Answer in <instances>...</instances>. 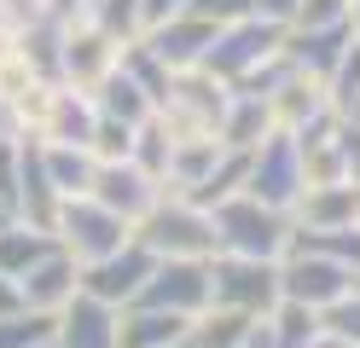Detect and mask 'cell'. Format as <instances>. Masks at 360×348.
Instances as JSON below:
<instances>
[{"instance_id": "cell-1", "label": "cell", "mask_w": 360, "mask_h": 348, "mask_svg": "<svg viewBox=\"0 0 360 348\" xmlns=\"http://www.w3.org/2000/svg\"><path fill=\"white\" fill-rule=\"evenodd\" d=\"M134 238H140L157 262H180V255H198V262H210L221 255V232H215V215L210 209H198L192 198L180 192H163L140 221H134Z\"/></svg>"}, {"instance_id": "cell-2", "label": "cell", "mask_w": 360, "mask_h": 348, "mask_svg": "<svg viewBox=\"0 0 360 348\" xmlns=\"http://www.w3.org/2000/svg\"><path fill=\"white\" fill-rule=\"evenodd\" d=\"M210 215H215V232H221V250L262 255V262H279V255L290 250V226H297V221H290V209H274V203H262L250 192L215 203Z\"/></svg>"}, {"instance_id": "cell-3", "label": "cell", "mask_w": 360, "mask_h": 348, "mask_svg": "<svg viewBox=\"0 0 360 348\" xmlns=\"http://www.w3.org/2000/svg\"><path fill=\"white\" fill-rule=\"evenodd\" d=\"M285 35H290V23L267 18V12H250V18H238V23H221V35H215V46H210L204 64L238 87L244 76H256L262 64H274L285 53Z\"/></svg>"}, {"instance_id": "cell-4", "label": "cell", "mask_w": 360, "mask_h": 348, "mask_svg": "<svg viewBox=\"0 0 360 348\" xmlns=\"http://www.w3.org/2000/svg\"><path fill=\"white\" fill-rule=\"evenodd\" d=\"M53 232H58V244L87 267V262H105V255H117V250L134 238V221H122L117 209H105L94 192H82V198H64V203H58Z\"/></svg>"}, {"instance_id": "cell-5", "label": "cell", "mask_w": 360, "mask_h": 348, "mask_svg": "<svg viewBox=\"0 0 360 348\" xmlns=\"http://www.w3.org/2000/svg\"><path fill=\"white\" fill-rule=\"evenodd\" d=\"M210 273H215V302L221 308H244V314H256L267 319L279 308V262H262V255H233V250H221L210 255Z\"/></svg>"}, {"instance_id": "cell-6", "label": "cell", "mask_w": 360, "mask_h": 348, "mask_svg": "<svg viewBox=\"0 0 360 348\" xmlns=\"http://www.w3.org/2000/svg\"><path fill=\"white\" fill-rule=\"evenodd\" d=\"M279 290L290 302H302V308L326 314L337 296L354 290V267L331 262V255H320V250H285L279 255Z\"/></svg>"}, {"instance_id": "cell-7", "label": "cell", "mask_w": 360, "mask_h": 348, "mask_svg": "<svg viewBox=\"0 0 360 348\" xmlns=\"http://www.w3.org/2000/svg\"><path fill=\"white\" fill-rule=\"evenodd\" d=\"M302 146H297V134H267L262 146L250 151V186L244 192L262 198V203H274V209H290L302 198Z\"/></svg>"}, {"instance_id": "cell-8", "label": "cell", "mask_w": 360, "mask_h": 348, "mask_svg": "<svg viewBox=\"0 0 360 348\" xmlns=\"http://www.w3.org/2000/svg\"><path fill=\"white\" fill-rule=\"evenodd\" d=\"M267 116H274L279 134H302V128H314V122H326V116H337L331 82L314 76V70H297V64H290L285 76L267 87Z\"/></svg>"}, {"instance_id": "cell-9", "label": "cell", "mask_w": 360, "mask_h": 348, "mask_svg": "<svg viewBox=\"0 0 360 348\" xmlns=\"http://www.w3.org/2000/svg\"><path fill=\"white\" fill-rule=\"evenodd\" d=\"M122 64V41L117 35H105L94 18H76V23H64V58H58V82H70L82 93H94L110 70Z\"/></svg>"}, {"instance_id": "cell-10", "label": "cell", "mask_w": 360, "mask_h": 348, "mask_svg": "<svg viewBox=\"0 0 360 348\" xmlns=\"http://www.w3.org/2000/svg\"><path fill=\"white\" fill-rule=\"evenodd\" d=\"M146 308H169V314H204L215 302V273L210 262H198V255H180V262H157V273L146 278L140 290Z\"/></svg>"}, {"instance_id": "cell-11", "label": "cell", "mask_w": 360, "mask_h": 348, "mask_svg": "<svg viewBox=\"0 0 360 348\" xmlns=\"http://www.w3.org/2000/svg\"><path fill=\"white\" fill-rule=\"evenodd\" d=\"M151 273H157V255H151L140 238H128L117 255L82 267V290L99 296V302H110V308H128V302H140V290H146Z\"/></svg>"}, {"instance_id": "cell-12", "label": "cell", "mask_w": 360, "mask_h": 348, "mask_svg": "<svg viewBox=\"0 0 360 348\" xmlns=\"http://www.w3.org/2000/svg\"><path fill=\"white\" fill-rule=\"evenodd\" d=\"M18 285H24V308H35V314H64V308L82 296V262L58 244V250L41 255Z\"/></svg>"}, {"instance_id": "cell-13", "label": "cell", "mask_w": 360, "mask_h": 348, "mask_svg": "<svg viewBox=\"0 0 360 348\" xmlns=\"http://www.w3.org/2000/svg\"><path fill=\"white\" fill-rule=\"evenodd\" d=\"M215 35H221V23L198 18V12H180V18H169V23H157V30L146 35V46H151V53L163 58L169 70H192V64L210 58Z\"/></svg>"}, {"instance_id": "cell-14", "label": "cell", "mask_w": 360, "mask_h": 348, "mask_svg": "<svg viewBox=\"0 0 360 348\" xmlns=\"http://www.w3.org/2000/svg\"><path fill=\"white\" fill-rule=\"evenodd\" d=\"M94 198H99L105 209H117L122 221H140L146 209L163 198V186H157V180L140 169V162L128 157V162H99V174H94Z\"/></svg>"}, {"instance_id": "cell-15", "label": "cell", "mask_w": 360, "mask_h": 348, "mask_svg": "<svg viewBox=\"0 0 360 348\" xmlns=\"http://www.w3.org/2000/svg\"><path fill=\"white\" fill-rule=\"evenodd\" d=\"M117 325H122V308H110V302L82 290L70 308L58 314V342L64 348H122Z\"/></svg>"}, {"instance_id": "cell-16", "label": "cell", "mask_w": 360, "mask_h": 348, "mask_svg": "<svg viewBox=\"0 0 360 348\" xmlns=\"http://www.w3.org/2000/svg\"><path fill=\"white\" fill-rule=\"evenodd\" d=\"M354 209H360V186L354 180L302 186V198L290 203V221L308 226V232H326V226H354Z\"/></svg>"}, {"instance_id": "cell-17", "label": "cell", "mask_w": 360, "mask_h": 348, "mask_svg": "<svg viewBox=\"0 0 360 348\" xmlns=\"http://www.w3.org/2000/svg\"><path fill=\"white\" fill-rule=\"evenodd\" d=\"M94 128H99V105L94 93H82L70 82H58V99H53V116H47V134L41 146H87L94 151Z\"/></svg>"}, {"instance_id": "cell-18", "label": "cell", "mask_w": 360, "mask_h": 348, "mask_svg": "<svg viewBox=\"0 0 360 348\" xmlns=\"http://www.w3.org/2000/svg\"><path fill=\"white\" fill-rule=\"evenodd\" d=\"M349 41H354V23H326V30H290V35H285V58L297 64V70H314V76H326V82H331V70L343 64Z\"/></svg>"}, {"instance_id": "cell-19", "label": "cell", "mask_w": 360, "mask_h": 348, "mask_svg": "<svg viewBox=\"0 0 360 348\" xmlns=\"http://www.w3.org/2000/svg\"><path fill=\"white\" fill-rule=\"evenodd\" d=\"M250 331H256V314L210 302L204 314L186 319V337H180V348H244V342H250Z\"/></svg>"}, {"instance_id": "cell-20", "label": "cell", "mask_w": 360, "mask_h": 348, "mask_svg": "<svg viewBox=\"0 0 360 348\" xmlns=\"http://www.w3.org/2000/svg\"><path fill=\"white\" fill-rule=\"evenodd\" d=\"M117 337H122V348H180V337H186V314L128 302V308H122V325H117Z\"/></svg>"}, {"instance_id": "cell-21", "label": "cell", "mask_w": 360, "mask_h": 348, "mask_svg": "<svg viewBox=\"0 0 360 348\" xmlns=\"http://www.w3.org/2000/svg\"><path fill=\"white\" fill-rule=\"evenodd\" d=\"M267 134H274L267 93H244V87H233V105H227V116H221V139H227L233 151H256Z\"/></svg>"}, {"instance_id": "cell-22", "label": "cell", "mask_w": 360, "mask_h": 348, "mask_svg": "<svg viewBox=\"0 0 360 348\" xmlns=\"http://www.w3.org/2000/svg\"><path fill=\"white\" fill-rule=\"evenodd\" d=\"M94 105H99L105 116H122V122H134V128L157 116V99H151V93H146L140 82H134V76H128L122 64H117V70H110V76L94 87Z\"/></svg>"}, {"instance_id": "cell-23", "label": "cell", "mask_w": 360, "mask_h": 348, "mask_svg": "<svg viewBox=\"0 0 360 348\" xmlns=\"http://www.w3.org/2000/svg\"><path fill=\"white\" fill-rule=\"evenodd\" d=\"M47 250H58V232L30 226V221H6V226H0V273L24 278V273H30Z\"/></svg>"}, {"instance_id": "cell-24", "label": "cell", "mask_w": 360, "mask_h": 348, "mask_svg": "<svg viewBox=\"0 0 360 348\" xmlns=\"http://www.w3.org/2000/svg\"><path fill=\"white\" fill-rule=\"evenodd\" d=\"M47 151V174L64 198H82V192H94V174H99V157L87 151V146H41Z\"/></svg>"}, {"instance_id": "cell-25", "label": "cell", "mask_w": 360, "mask_h": 348, "mask_svg": "<svg viewBox=\"0 0 360 348\" xmlns=\"http://www.w3.org/2000/svg\"><path fill=\"white\" fill-rule=\"evenodd\" d=\"M267 325H274V342L279 348H308L314 337H320V314L302 308V302H290V296H279V308L267 314Z\"/></svg>"}, {"instance_id": "cell-26", "label": "cell", "mask_w": 360, "mask_h": 348, "mask_svg": "<svg viewBox=\"0 0 360 348\" xmlns=\"http://www.w3.org/2000/svg\"><path fill=\"white\" fill-rule=\"evenodd\" d=\"M47 337H58V314L24 308V314H6V319H0V348H41Z\"/></svg>"}, {"instance_id": "cell-27", "label": "cell", "mask_w": 360, "mask_h": 348, "mask_svg": "<svg viewBox=\"0 0 360 348\" xmlns=\"http://www.w3.org/2000/svg\"><path fill=\"white\" fill-rule=\"evenodd\" d=\"M87 18H94V23H99L105 35H117L122 46H134V41L146 35V18H140V0H94V12H87Z\"/></svg>"}, {"instance_id": "cell-28", "label": "cell", "mask_w": 360, "mask_h": 348, "mask_svg": "<svg viewBox=\"0 0 360 348\" xmlns=\"http://www.w3.org/2000/svg\"><path fill=\"white\" fill-rule=\"evenodd\" d=\"M134 139H140L134 122L99 110V128H94V157H99V162H128V157H134Z\"/></svg>"}, {"instance_id": "cell-29", "label": "cell", "mask_w": 360, "mask_h": 348, "mask_svg": "<svg viewBox=\"0 0 360 348\" xmlns=\"http://www.w3.org/2000/svg\"><path fill=\"white\" fill-rule=\"evenodd\" d=\"M41 82V70L30 64V53H24V46H6V53H0V105H12L18 99V93H24V87H35Z\"/></svg>"}, {"instance_id": "cell-30", "label": "cell", "mask_w": 360, "mask_h": 348, "mask_svg": "<svg viewBox=\"0 0 360 348\" xmlns=\"http://www.w3.org/2000/svg\"><path fill=\"white\" fill-rule=\"evenodd\" d=\"M331 105H337V116H349V110L360 105V35L349 41L343 64L331 70Z\"/></svg>"}, {"instance_id": "cell-31", "label": "cell", "mask_w": 360, "mask_h": 348, "mask_svg": "<svg viewBox=\"0 0 360 348\" xmlns=\"http://www.w3.org/2000/svg\"><path fill=\"white\" fill-rule=\"evenodd\" d=\"M326 23H354L349 18V0H297L290 30H326Z\"/></svg>"}, {"instance_id": "cell-32", "label": "cell", "mask_w": 360, "mask_h": 348, "mask_svg": "<svg viewBox=\"0 0 360 348\" xmlns=\"http://www.w3.org/2000/svg\"><path fill=\"white\" fill-rule=\"evenodd\" d=\"M320 325H326L331 337H343V342H354V348H360V290H349V296H337L331 308L320 314Z\"/></svg>"}, {"instance_id": "cell-33", "label": "cell", "mask_w": 360, "mask_h": 348, "mask_svg": "<svg viewBox=\"0 0 360 348\" xmlns=\"http://www.w3.org/2000/svg\"><path fill=\"white\" fill-rule=\"evenodd\" d=\"M186 12L210 18V23H238V18H250V12H256V0H192Z\"/></svg>"}, {"instance_id": "cell-34", "label": "cell", "mask_w": 360, "mask_h": 348, "mask_svg": "<svg viewBox=\"0 0 360 348\" xmlns=\"http://www.w3.org/2000/svg\"><path fill=\"white\" fill-rule=\"evenodd\" d=\"M337 139H343V162H349V180L360 186V116H343V122H337Z\"/></svg>"}, {"instance_id": "cell-35", "label": "cell", "mask_w": 360, "mask_h": 348, "mask_svg": "<svg viewBox=\"0 0 360 348\" xmlns=\"http://www.w3.org/2000/svg\"><path fill=\"white\" fill-rule=\"evenodd\" d=\"M192 0H140V18H146V35L157 30V23H169V18H180Z\"/></svg>"}, {"instance_id": "cell-36", "label": "cell", "mask_w": 360, "mask_h": 348, "mask_svg": "<svg viewBox=\"0 0 360 348\" xmlns=\"http://www.w3.org/2000/svg\"><path fill=\"white\" fill-rule=\"evenodd\" d=\"M6 314H24V285H18L12 273H0V319Z\"/></svg>"}, {"instance_id": "cell-37", "label": "cell", "mask_w": 360, "mask_h": 348, "mask_svg": "<svg viewBox=\"0 0 360 348\" xmlns=\"http://www.w3.org/2000/svg\"><path fill=\"white\" fill-rule=\"evenodd\" d=\"M256 12H267V18L290 23V12H297V0H256Z\"/></svg>"}, {"instance_id": "cell-38", "label": "cell", "mask_w": 360, "mask_h": 348, "mask_svg": "<svg viewBox=\"0 0 360 348\" xmlns=\"http://www.w3.org/2000/svg\"><path fill=\"white\" fill-rule=\"evenodd\" d=\"M12 139H18V128H12V110L0 105V146H12Z\"/></svg>"}, {"instance_id": "cell-39", "label": "cell", "mask_w": 360, "mask_h": 348, "mask_svg": "<svg viewBox=\"0 0 360 348\" xmlns=\"http://www.w3.org/2000/svg\"><path fill=\"white\" fill-rule=\"evenodd\" d=\"M349 18H354V35H360V0H349Z\"/></svg>"}, {"instance_id": "cell-40", "label": "cell", "mask_w": 360, "mask_h": 348, "mask_svg": "<svg viewBox=\"0 0 360 348\" xmlns=\"http://www.w3.org/2000/svg\"><path fill=\"white\" fill-rule=\"evenodd\" d=\"M41 348H64V342H58V337H47V342H41Z\"/></svg>"}, {"instance_id": "cell-41", "label": "cell", "mask_w": 360, "mask_h": 348, "mask_svg": "<svg viewBox=\"0 0 360 348\" xmlns=\"http://www.w3.org/2000/svg\"><path fill=\"white\" fill-rule=\"evenodd\" d=\"M354 226H360V209H354Z\"/></svg>"}, {"instance_id": "cell-42", "label": "cell", "mask_w": 360, "mask_h": 348, "mask_svg": "<svg viewBox=\"0 0 360 348\" xmlns=\"http://www.w3.org/2000/svg\"><path fill=\"white\" fill-rule=\"evenodd\" d=\"M349 116H360V105H354V110H349Z\"/></svg>"}, {"instance_id": "cell-43", "label": "cell", "mask_w": 360, "mask_h": 348, "mask_svg": "<svg viewBox=\"0 0 360 348\" xmlns=\"http://www.w3.org/2000/svg\"><path fill=\"white\" fill-rule=\"evenodd\" d=\"M87 12H94V0H87Z\"/></svg>"}]
</instances>
